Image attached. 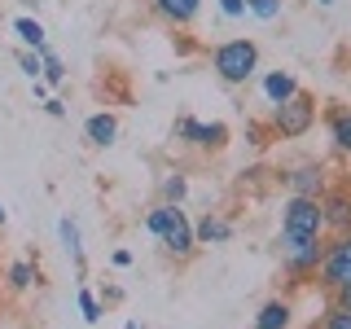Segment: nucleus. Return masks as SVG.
Instances as JSON below:
<instances>
[{
	"label": "nucleus",
	"mask_w": 351,
	"mask_h": 329,
	"mask_svg": "<svg viewBox=\"0 0 351 329\" xmlns=\"http://www.w3.org/2000/svg\"><path fill=\"white\" fill-rule=\"evenodd\" d=\"M145 228L158 237V246L176 259H193L197 255V237H193V219L184 215V206L176 202H158L145 211Z\"/></svg>",
	"instance_id": "1"
},
{
	"label": "nucleus",
	"mask_w": 351,
	"mask_h": 329,
	"mask_svg": "<svg viewBox=\"0 0 351 329\" xmlns=\"http://www.w3.org/2000/svg\"><path fill=\"white\" fill-rule=\"evenodd\" d=\"M211 71H215L228 88L250 84V80H255V71H259V44L250 40V36H241V40H219L215 49H211Z\"/></svg>",
	"instance_id": "2"
},
{
	"label": "nucleus",
	"mask_w": 351,
	"mask_h": 329,
	"mask_svg": "<svg viewBox=\"0 0 351 329\" xmlns=\"http://www.w3.org/2000/svg\"><path fill=\"white\" fill-rule=\"evenodd\" d=\"M316 114H321L316 97L299 88L290 101H281V106L268 110V136L272 141H299V136H307V132L316 127Z\"/></svg>",
	"instance_id": "3"
},
{
	"label": "nucleus",
	"mask_w": 351,
	"mask_h": 329,
	"mask_svg": "<svg viewBox=\"0 0 351 329\" xmlns=\"http://www.w3.org/2000/svg\"><path fill=\"white\" fill-rule=\"evenodd\" d=\"M277 255H281V272L290 277L294 285L312 281L316 268L325 259V237H285L277 233Z\"/></svg>",
	"instance_id": "4"
},
{
	"label": "nucleus",
	"mask_w": 351,
	"mask_h": 329,
	"mask_svg": "<svg viewBox=\"0 0 351 329\" xmlns=\"http://www.w3.org/2000/svg\"><path fill=\"white\" fill-rule=\"evenodd\" d=\"M281 233L285 237H329L321 197H299V193L285 197L281 202Z\"/></svg>",
	"instance_id": "5"
},
{
	"label": "nucleus",
	"mask_w": 351,
	"mask_h": 329,
	"mask_svg": "<svg viewBox=\"0 0 351 329\" xmlns=\"http://www.w3.org/2000/svg\"><path fill=\"white\" fill-rule=\"evenodd\" d=\"M316 285H321L325 294L338 290V285H351V228L325 237V259H321V268H316Z\"/></svg>",
	"instance_id": "6"
},
{
	"label": "nucleus",
	"mask_w": 351,
	"mask_h": 329,
	"mask_svg": "<svg viewBox=\"0 0 351 329\" xmlns=\"http://www.w3.org/2000/svg\"><path fill=\"white\" fill-rule=\"evenodd\" d=\"M171 136L180 141V145H193V149H224L228 145V127L224 123H202V119H193V114L176 119Z\"/></svg>",
	"instance_id": "7"
},
{
	"label": "nucleus",
	"mask_w": 351,
	"mask_h": 329,
	"mask_svg": "<svg viewBox=\"0 0 351 329\" xmlns=\"http://www.w3.org/2000/svg\"><path fill=\"white\" fill-rule=\"evenodd\" d=\"M281 184L290 193H299V197H321L329 189V167L321 158H307V162H294V167H285L281 171Z\"/></svg>",
	"instance_id": "8"
},
{
	"label": "nucleus",
	"mask_w": 351,
	"mask_h": 329,
	"mask_svg": "<svg viewBox=\"0 0 351 329\" xmlns=\"http://www.w3.org/2000/svg\"><path fill=\"white\" fill-rule=\"evenodd\" d=\"M321 211H325V233H347L351 228V189L347 184H329L321 193Z\"/></svg>",
	"instance_id": "9"
},
{
	"label": "nucleus",
	"mask_w": 351,
	"mask_h": 329,
	"mask_svg": "<svg viewBox=\"0 0 351 329\" xmlns=\"http://www.w3.org/2000/svg\"><path fill=\"white\" fill-rule=\"evenodd\" d=\"M321 119H325V132H329V145L351 158V106H325Z\"/></svg>",
	"instance_id": "10"
},
{
	"label": "nucleus",
	"mask_w": 351,
	"mask_h": 329,
	"mask_svg": "<svg viewBox=\"0 0 351 329\" xmlns=\"http://www.w3.org/2000/svg\"><path fill=\"white\" fill-rule=\"evenodd\" d=\"M149 9L167 27H193L197 14H202V0H149Z\"/></svg>",
	"instance_id": "11"
},
{
	"label": "nucleus",
	"mask_w": 351,
	"mask_h": 329,
	"mask_svg": "<svg viewBox=\"0 0 351 329\" xmlns=\"http://www.w3.org/2000/svg\"><path fill=\"white\" fill-rule=\"evenodd\" d=\"M299 88H303V84L294 80V71H263V80H259V93H263V101H268V106L290 101Z\"/></svg>",
	"instance_id": "12"
},
{
	"label": "nucleus",
	"mask_w": 351,
	"mask_h": 329,
	"mask_svg": "<svg viewBox=\"0 0 351 329\" xmlns=\"http://www.w3.org/2000/svg\"><path fill=\"white\" fill-rule=\"evenodd\" d=\"M84 136H88V145L110 149V145H114V136H119V119L110 114V110H97V114L84 119Z\"/></svg>",
	"instance_id": "13"
},
{
	"label": "nucleus",
	"mask_w": 351,
	"mask_h": 329,
	"mask_svg": "<svg viewBox=\"0 0 351 329\" xmlns=\"http://www.w3.org/2000/svg\"><path fill=\"white\" fill-rule=\"evenodd\" d=\"M294 325V303L290 299H268L255 312V321H250V329H290Z\"/></svg>",
	"instance_id": "14"
},
{
	"label": "nucleus",
	"mask_w": 351,
	"mask_h": 329,
	"mask_svg": "<svg viewBox=\"0 0 351 329\" xmlns=\"http://www.w3.org/2000/svg\"><path fill=\"white\" fill-rule=\"evenodd\" d=\"M193 237H197V246H219V241L233 237V224H228L224 215L206 211L202 219H193Z\"/></svg>",
	"instance_id": "15"
},
{
	"label": "nucleus",
	"mask_w": 351,
	"mask_h": 329,
	"mask_svg": "<svg viewBox=\"0 0 351 329\" xmlns=\"http://www.w3.org/2000/svg\"><path fill=\"white\" fill-rule=\"evenodd\" d=\"M36 281H40V268H36V263H31V259H14V263H9V268H5V285H9V290H14V294L31 290V285H36Z\"/></svg>",
	"instance_id": "16"
},
{
	"label": "nucleus",
	"mask_w": 351,
	"mask_h": 329,
	"mask_svg": "<svg viewBox=\"0 0 351 329\" xmlns=\"http://www.w3.org/2000/svg\"><path fill=\"white\" fill-rule=\"evenodd\" d=\"M14 36L27 44V49H49V31L40 27V18H31V14H22V18H14Z\"/></svg>",
	"instance_id": "17"
},
{
	"label": "nucleus",
	"mask_w": 351,
	"mask_h": 329,
	"mask_svg": "<svg viewBox=\"0 0 351 329\" xmlns=\"http://www.w3.org/2000/svg\"><path fill=\"white\" fill-rule=\"evenodd\" d=\"M58 237H62L66 255L75 259V268H84V237H80V224H75L71 215H62V219H58Z\"/></svg>",
	"instance_id": "18"
},
{
	"label": "nucleus",
	"mask_w": 351,
	"mask_h": 329,
	"mask_svg": "<svg viewBox=\"0 0 351 329\" xmlns=\"http://www.w3.org/2000/svg\"><path fill=\"white\" fill-rule=\"evenodd\" d=\"M158 202H176V206H184V197H189V175L184 171H167L162 175V184H158Z\"/></svg>",
	"instance_id": "19"
},
{
	"label": "nucleus",
	"mask_w": 351,
	"mask_h": 329,
	"mask_svg": "<svg viewBox=\"0 0 351 329\" xmlns=\"http://www.w3.org/2000/svg\"><path fill=\"white\" fill-rule=\"evenodd\" d=\"M40 66H44L40 80L49 84V88H62V84H66V62L53 53V44H49V49H40Z\"/></svg>",
	"instance_id": "20"
},
{
	"label": "nucleus",
	"mask_w": 351,
	"mask_h": 329,
	"mask_svg": "<svg viewBox=\"0 0 351 329\" xmlns=\"http://www.w3.org/2000/svg\"><path fill=\"white\" fill-rule=\"evenodd\" d=\"M75 299H80V316H84V325H97L106 316V307H101V299H97L93 290H88V285H80V294H75Z\"/></svg>",
	"instance_id": "21"
},
{
	"label": "nucleus",
	"mask_w": 351,
	"mask_h": 329,
	"mask_svg": "<svg viewBox=\"0 0 351 329\" xmlns=\"http://www.w3.org/2000/svg\"><path fill=\"white\" fill-rule=\"evenodd\" d=\"M246 14L259 22H277L281 18V0H246Z\"/></svg>",
	"instance_id": "22"
},
{
	"label": "nucleus",
	"mask_w": 351,
	"mask_h": 329,
	"mask_svg": "<svg viewBox=\"0 0 351 329\" xmlns=\"http://www.w3.org/2000/svg\"><path fill=\"white\" fill-rule=\"evenodd\" d=\"M312 329H351V312H343V307L329 303V307H325V316H321V321H316Z\"/></svg>",
	"instance_id": "23"
},
{
	"label": "nucleus",
	"mask_w": 351,
	"mask_h": 329,
	"mask_svg": "<svg viewBox=\"0 0 351 329\" xmlns=\"http://www.w3.org/2000/svg\"><path fill=\"white\" fill-rule=\"evenodd\" d=\"M18 66H22V75H27V80H40V53L36 49H18Z\"/></svg>",
	"instance_id": "24"
},
{
	"label": "nucleus",
	"mask_w": 351,
	"mask_h": 329,
	"mask_svg": "<svg viewBox=\"0 0 351 329\" xmlns=\"http://www.w3.org/2000/svg\"><path fill=\"white\" fill-rule=\"evenodd\" d=\"M329 303L343 307V312H351V285H338V290H329Z\"/></svg>",
	"instance_id": "25"
},
{
	"label": "nucleus",
	"mask_w": 351,
	"mask_h": 329,
	"mask_svg": "<svg viewBox=\"0 0 351 329\" xmlns=\"http://www.w3.org/2000/svg\"><path fill=\"white\" fill-rule=\"evenodd\" d=\"M219 14L224 18H246V0H219Z\"/></svg>",
	"instance_id": "26"
},
{
	"label": "nucleus",
	"mask_w": 351,
	"mask_h": 329,
	"mask_svg": "<svg viewBox=\"0 0 351 329\" xmlns=\"http://www.w3.org/2000/svg\"><path fill=\"white\" fill-rule=\"evenodd\" d=\"M40 106H44L49 119H66V101H62V97H49V101H40Z\"/></svg>",
	"instance_id": "27"
},
{
	"label": "nucleus",
	"mask_w": 351,
	"mask_h": 329,
	"mask_svg": "<svg viewBox=\"0 0 351 329\" xmlns=\"http://www.w3.org/2000/svg\"><path fill=\"white\" fill-rule=\"evenodd\" d=\"M97 299H101V307H114V303H123V290H119V285H106Z\"/></svg>",
	"instance_id": "28"
},
{
	"label": "nucleus",
	"mask_w": 351,
	"mask_h": 329,
	"mask_svg": "<svg viewBox=\"0 0 351 329\" xmlns=\"http://www.w3.org/2000/svg\"><path fill=\"white\" fill-rule=\"evenodd\" d=\"M246 136H250V145H268V127H259V123H246Z\"/></svg>",
	"instance_id": "29"
},
{
	"label": "nucleus",
	"mask_w": 351,
	"mask_h": 329,
	"mask_svg": "<svg viewBox=\"0 0 351 329\" xmlns=\"http://www.w3.org/2000/svg\"><path fill=\"white\" fill-rule=\"evenodd\" d=\"M31 93H36V101H49V84H44V80H31Z\"/></svg>",
	"instance_id": "30"
},
{
	"label": "nucleus",
	"mask_w": 351,
	"mask_h": 329,
	"mask_svg": "<svg viewBox=\"0 0 351 329\" xmlns=\"http://www.w3.org/2000/svg\"><path fill=\"white\" fill-rule=\"evenodd\" d=\"M110 263H114V268H128V263H132V250H114Z\"/></svg>",
	"instance_id": "31"
},
{
	"label": "nucleus",
	"mask_w": 351,
	"mask_h": 329,
	"mask_svg": "<svg viewBox=\"0 0 351 329\" xmlns=\"http://www.w3.org/2000/svg\"><path fill=\"white\" fill-rule=\"evenodd\" d=\"M9 224V211H5V202H0V228H5Z\"/></svg>",
	"instance_id": "32"
},
{
	"label": "nucleus",
	"mask_w": 351,
	"mask_h": 329,
	"mask_svg": "<svg viewBox=\"0 0 351 329\" xmlns=\"http://www.w3.org/2000/svg\"><path fill=\"white\" fill-rule=\"evenodd\" d=\"M123 329H141V321H128V325H123Z\"/></svg>",
	"instance_id": "33"
},
{
	"label": "nucleus",
	"mask_w": 351,
	"mask_h": 329,
	"mask_svg": "<svg viewBox=\"0 0 351 329\" xmlns=\"http://www.w3.org/2000/svg\"><path fill=\"white\" fill-rule=\"evenodd\" d=\"M316 5H325V9H329V5H334V0H316Z\"/></svg>",
	"instance_id": "34"
}]
</instances>
